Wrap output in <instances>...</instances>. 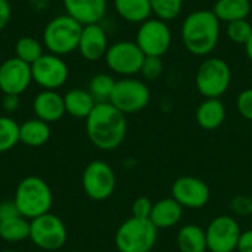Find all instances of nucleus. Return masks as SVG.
Segmentation results:
<instances>
[{"label":"nucleus","instance_id":"1","mask_svg":"<svg viewBox=\"0 0 252 252\" xmlns=\"http://www.w3.org/2000/svg\"><path fill=\"white\" fill-rule=\"evenodd\" d=\"M86 133L89 140L100 151H114L121 146L127 134L126 115L112 103H96L86 118Z\"/></svg>","mask_w":252,"mask_h":252},{"label":"nucleus","instance_id":"2","mask_svg":"<svg viewBox=\"0 0 252 252\" xmlns=\"http://www.w3.org/2000/svg\"><path fill=\"white\" fill-rule=\"evenodd\" d=\"M180 32L189 53L195 56H208L220 41L221 22L213 10L198 9L183 19Z\"/></svg>","mask_w":252,"mask_h":252},{"label":"nucleus","instance_id":"3","mask_svg":"<svg viewBox=\"0 0 252 252\" xmlns=\"http://www.w3.org/2000/svg\"><path fill=\"white\" fill-rule=\"evenodd\" d=\"M13 202L22 217L32 220L50 213L53 195L49 185L43 179L30 176L19 182L15 190Z\"/></svg>","mask_w":252,"mask_h":252},{"label":"nucleus","instance_id":"4","mask_svg":"<svg viewBox=\"0 0 252 252\" xmlns=\"http://www.w3.org/2000/svg\"><path fill=\"white\" fill-rule=\"evenodd\" d=\"M81 31L83 25L69 15L55 16L44 27L43 44L53 55H68L78 49Z\"/></svg>","mask_w":252,"mask_h":252},{"label":"nucleus","instance_id":"5","mask_svg":"<svg viewBox=\"0 0 252 252\" xmlns=\"http://www.w3.org/2000/svg\"><path fill=\"white\" fill-rule=\"evenodd\" d=\"M158 239V229L151 220L130 217L115 233V247L120 252H151Z\"/></svg>","mask_w":252,"mask_h":252},{"label":"nucleus","instance_id":"6","mask_svg":"<svg viewBox=\"0 0 252 252\" xmlns=\"http://www.w3.org/2000/svg\"><path fill=\"white\" fill-rule=\"evenodd\" d=\"M232 69L221 58H207L196 71L195 84L205 99H220L230 87Z\"/></svg>","mask_w":252,"mask_h":252},{"label":"nucleus","instance_id":"7","mask_svg":"<svg viewBox=\"0 0 252 252\" xmlns=\"http://www.w3.org/2000/svg\"><path fill=\"white\" fill-rule=\"evenodd\" d=\"M151 102V90L142 80L126 77L115 83L109 103L124 115L136 114L145 109Z\"/></svg>","mask_w":252,"mask_h":252},{"label":"nucleus","instance_id":"8","mask_svg":"<svg viewBox=\"0 0 252 252\" xmlns=\"http://www.w3.org/2000/svg\"><path fill=\"white\" fill-rule=\"evenodd\" d=\"M171 41L173 32L168 22L158 18H149L139 25L136 44L145 56H164L170 50Z\"/></svg>","mask_w":252,"mask_h":252},{"label":"nucleus","instance_id":"9","mask_svg":"<svg viewBox=\"0 0 252 252\" xmlns=\"http://www.w3.org/2000/svg\"><path fill=\"white\" fill-rule=\"evenodd\" d=\"M66 238V227L55 214L47 213L30 221V239L40 250L58 251L65 245Z\"/></svg>","mask_w":252,"mask_h":252},{"label":"nucleus","instance_id":"10","mask_svg":"<svg viewBox=\"0 0 252 252\" xmlns=\"http://www.w3.org/2000/svg\"><path fill=\"white\" fill-rule=\"evenodd\" d=\"M145 53L136 44V41L121 40L112 43L105 55L108 68L123 77H133L140 72Z\"/></svg>","mask_w":252,"mask_h":252},{"label":"nucleus","instance_id":"11","mask_svg":"<svg viewBox=\"0 0 252 252\" xmlns=\"http://www.w3.org/2000/svg\"><path fill=\"white\" fill-rule=\"evenodd\" d=\"M81 183L90 199L105 201L115 192L117 177L112 167L105 161H92L83 171Z\"/></svg>","mask_w":252,"mask_h":252},{"label":"nucleus","instance_id":"12","mask_svg":"<svg viewBox=\"0 0 252 252\" xmlns=\"http://www.w3.org/2000/svg\"><path fill=\"white\" fill-rule=\"evenodd\" d=\"M242 230L235 217L219 216L210 221L205 229L208 252H235Z\"/></svg>","mask_w":252,"mask_h":252},{"label":"nucleus","instance_id":"13","mask_svg":"<svg viewBox=\"0 0 252 252\" xmlns=\"http://www.w3.org/2000/svg\"><path fill=\"white\" fill-rule=\"evenodd\" d=\"M32 81H35L43 90H56L62 87L68 77L69 69L66 62L53 53H44L38 61L31 65Z\"/></svg>","mask_w":252,"mask_h":252},{"label":"nucleus","instance_id":"14","mask_svg":"<svg viewBox=\"0 0 252 252\" xmlns=\"http://www.w3.org/2000/svg\"><path fill=\"white\" fill-rule=\"evenodd\" d=\"M171 193L183 208L189 210L204 208L211 196L208 185L193 176H182L176 179L171 186Z\"/></svg>","mask_w":252,"mask_h":252},{"label":"nucleus","instance_id":"15","mask_svg":"<svg viewBox=\"0 0 252 252\" xmlns=\"http://www.w3.org/2000/svg\"><path fill=\"white\" fill-rule=\"evenodd\" d=\"M32 81L31 65L19 58H9L0 65V90L4 94H22Z\"/></svg>","mask_w":252,"mask_h":252},{"label":"nucleus","instance_id":"16","mask_svg":"<svg viewBox=\"0 0 252 252\" xmlns=\"http://www.w3.org/2000/svg\"><path fill=\"white\" fill-rule=\"evenodd\" d=\"M108 37L105 30L99 24L84 25L78 43V50L81 56L89 62H97L105 58L108 50Z\"/></svg>","mask_w":252,"mask_h":252},{"label":"nucleus","instance_id":"17","mask_svg":"<svg viewBox=\"0 0 252 252\" xmlns=\"http://www.w3.org/2000/svg\"><path fill=\"white\" fill-rule=\"evenodd\" d=\"M66 15L74 18L83 27L99 24L106 13V0H62Z\"/></svg>","mask_w":252,"mask_h":252},{"label":"nucleus","instance_id":"18","mask_svg":"<svg viewBox=\"0 0 252 252\" xmlns=\"http://www.w3.org/2000/svg\"><path fill=\"white\" fill-rule=\"evenodd\" d=\"M34 114L38 120L44 123H55L61 120L65 114L63 96L56 90H41L32 102Z\"/></svg>","mask_w":252,"mask_h":252},{"label":"nucleus","instance_id":"19","mask_svg":"<svg viewBox=\"0 0 252 252\" xmlns=\"http://www.w3.org/2000/svg\"><path fill=\"white\" fill-rule=\"evenodd\" d=\"M183 216V207L171 196L154 202L151 221L157 229H170L179 224Z\"/></svg>","mask_w":252,"mask_h":252},{"label":"nucleus","instance_id":"20","mask_svg":"<svg viewBox=\"0 0 252 252\" xmlns=\"http://www.w3.org/2000/svg\"><path fill=\"white\" fill-rule=\"evenodd\" d=\"M226 120V108L220 99H205L196 109V123L204 130H217Z\"/></svg>","mask_w":252,"mask_h":252},{"label":"nucleus","instance_id":"21","mask_svg":"<svg viewBox=\"0 0 252 252\" xmlns=\"http://www.w3.org/2000/svg\"><path fill=\"white\" fill-rule=\"evenodd\" d=\"M65 112L74 118H87L93 111L96 100L90 94L89 90L84 89H71L63 96Z\"/></svg>","mask_w":252,"mask_h":252},{"label":"nucleus","instance_id":"22","mask_svg":"<svg viewBox=\"0 0 252 252\" xmlns=\"http://www.w3.org/2000/svg\"><path fill=\"white\" fill-rule=\"evenodd\" d=\"M114 7L120 18L130 24H142L152 15L149 0H114Z\"/></svg>","mask_w":252,"mask_h":252},{"label":"nucleus","instance_id":"23","mask_svg":"<svg viewBox=\"0 0 252 252\" xmlns=\"http://www.w3.org/2000/svg\"><path fill=\"white\" fill-rule=\"evenodd\" d=\"M177 247L180 252H208L205 229L198 224H186L177 232Z\"/></svg>","mask_w":252,"mask_h":252},{"label":"nucleus","instance_id":"24","mask_svg":"<svg viewBox=\"0 0 252 252\" xmlns=\"http://www.w3.org/2000/svg\"><path fill=\"white\" fill-rule=\"evenodd\" d=\"M50 139V127L47 123L32 118L19 126V142L31 148H40Z\"/></svg>","mask_w":252,"mask_h":252},{"label":"nucleus","instance_id":"25","mask_svg":"<svg viewBox=\"0 0 252 252\" xmlns=\"http://www.w3.org/2000/svg\"><path fill=\"white\" fill-rule=\"evenodd\" d=\"M220 22L247 19L251 13V0H217L211 9Z\"/></svg>","mask_w":252,"mask_h":252},{"label":"nucleus","instance_id":"26","mask_svg":"<svg viewBox=\"0 0 252 252\" xmlns=\"http://www.w3.org/2000/svg\"><path fill=\"white\" fill-rule=\"evenodd\" d=\"M0 238L6 242H21L30 239V221L22 216L0 221Z\"/></svg>","mask_w":252,"mask_h":252},{"label":"nucleus","instance_id":"27","mask_svg":"<svg viewBox=\"0 0 252 252\" xmlns=\"http://www.w3.org/2000/svg\"><path fill=\"white\" fill-rule=\"evenodd\" d=\"M115 78L109 74L100 72L92 77L90 83H89V92L93 96V99L96 100V103H102V102H109L111 94L114 92L115 87Z\"/></svg>","mask_w":252,"mask_h":252},{"label":"nucleus","instance_id":"28","mask_svg":"<svg viewBox=\"0 0 252 252\" xmlns=\"http://www.w3.org/2000/svg\"><path fill=\"white\" fill-rule=\"evenodd\" d=\"M43 44L32 37H21L15 43V56L32 65L43 56Z\"/></svg>","mask_w":252,"mask_h":252},{"label":"nucleus","instance_id":"29","mask_svg":"<svg viewBox=\"0 0 252 252\" xmlns=\"http://www.w3.org/2000/svg\"><path fill=\"white\" fill-rule=\"evenodd\" d=\"M19 143V124L10 117H0V154Z\"/></svg>","mask_w":252,"mask_h":252},{"label":"nucleus","instance_id":"30","mask_svg":"<svg viewBox=\"0 0 252 252\" xmlns=\"http://www.w3.org/2000/svg\"><path fill=\"white\" fill-rule=\"evenodd\" d=\"M149 3L152 15L165 22L176 19L183 9V0H149Z\"/></svg>","mask_w":252,"mask_h":252},{"label":"nucleus","instance_id":"31","mask_svg":"<svg viewBox=\"0 0 252 252\" xmlns=\"http://www.w3.org/2000/svg\"><path fill=\"white\" fill-rule=\"evenodd\" d=\"M226 34L233 43L245 44L248 41V38L251 37L252 25L247 19H239V21L229 22L227 28H226Z\"/></svg>","mask_w":252,"mask_h":252},{"label":"nucleus","instance_id":"32","mask_svg":"<svg viewBox=\"0 0 252 252\" xmlns=\"http://www.w3.org/2000/svg\"><path fill=\"white\" fill-rule=\"evenodd\" d=\"M162 71H164V62L161 58L145 56L142 68H140V74L143 75L145 80H148V81L158 80L162 75Z\"/></svg>","mask_w":252,"mask_h":252},{"label":"nucleus","instance_id":"33","mask_svg":"<svg viewBox=\"0 0 252 252\" xmlns=\"http://www.w3.org/2000/svg\"><path fill=\"white\" fill-rule=\"evenodd\" d=\"M230 211L236 217H250L252 214V198L247 195H238L230 201Z\"/></svg>","mask_w":252,"mask_h":252},{"label":"nucleus","instance_id":"34","mask_svg":"<svg viewBox=\"0 0 252 252\" xmlns=\"http://www.w3.org/2000/svg\"><path fill=\"white\" fill-rule=\"evenodd\" d=\"M238 112L248 121H252V87L245 89L239 93L236 99Z\"/></svg>","mask_w":252,"mask_h":252},{"label":"nucleus","instance_id":"35","mask_svg":"<svg viewBox=\"0 0 252 252\" xmlns=\"http://www.w3.org/2000/svg\"><path fill=\"white\" fill-rule=\"evenodd\" d=\"M152 208H154V202L146 198V196H140L137 198L133 205H131V214L136 219H143V220H149L151 214H152Z\"/></svg>","mask_w":252,"mask_h":252},{"label":"nucleus","instance_id":"36","mask_svg":"<svg viewBox=\"0 0 252 252\" xmlns=\"http://www.w3.org/2000/svg\"><path fill=\"white\" fill-rule=\"evenodd\" d=\"M16 216H21L15 202L13 201H3L0 202V221H4V220H9L12 217H16Z\"/></svg>","mask_w":252,"mask_h":252},{"label":"nucleus","instance_id":"37","mask_svg":"<svg viewBox=\"0 0 252 252\" xmlns=\"http://www.w3.org/2000/svg\"><path fill=\"white\" fill-rule=\"evenodd\" d=\"M1 106L7 114L15 112L19 108V96L16 94H4L1 100Z\"/></svg>","mask_w":252,"mask_h":252},{"label":"nucleus","instance_id":"38","mask_svg":"<svg viewBox=\"0 0 252 252\" xmlns=\"http://www.w3.org/2000/svg\"><path fill=\"white\" fill-rule=\"evenodd\" d=\"M12 16V9L9 0H0V31L7 25Z\"/></svg>","mask_w":252,"mask_h":252},{"label":"nucleus","instance_id":"39","mask_svg":"<svg viewBox=\"0 0 252 252\" xmlns=\"http://www.w3.org/2000/svg\"><path fill=\"white\" fill-rule=\"evenodd\" d=\"M238 252H252V229L242 232L238 244Z\"/></svg>","mask_w":252,"mask_h":252},{"label":"nucleus","instance_id":"40","mask_svg":"<svg viewBox=\"0 0 252 252\" xmlns=\"http://www.w3.org/2000/svg\"><path fill=\"white\" fill-rule=\"evenodd\" d=\"M245 46V53H247V58L250 59L252 62V34H251V37L248 38V41L244 44Z\"/></svg>","mask_w":252,"mask_h":252},{"label":"nucleus","instance_id":"41","mask_svg":"<svg viewBox=\"0 0 252 252\" xmlns=\"http://www.w3.org/2000/svg\"><path fill=\"white\" fill-rule=\"evenodd\" d=\"M69 252H78V251H69Z\"/></svg>","mask_w":252,"mask_h":252},{"label":"nucleus","instance_id":"42","mask_svg":"<svg viewBox=\"0 0 252 252\" xmlns=\"http://www.w3.org/2000/svg\"><path fill=\"white\" fill-rule=\"evenodd\" d=\"M4 252H12V251H4Z\"/></svg>","mask_w":252,"mask_h":252}]
</instances>
